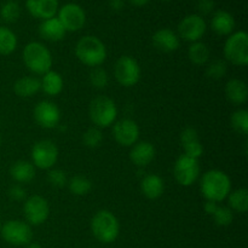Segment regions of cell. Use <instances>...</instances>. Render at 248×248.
I'll return each instance as SVG.
<instances>
[{"label":"cell","instance_id":"cell-39","mask_svg":"<svg viewBox=\"0 0 248 248\" xmlns=\"http://www.w3.org/2000/svg\"><path fill=\"white\" fill-rule=\"evenodd\" d=\"M196 7H198L200 14L208 15L213 11V9H215V1H213V0H198Z\"/></svg>","mask_w":248,"mask_h":248},{"label":"cell","instance_id":"cell-43","mask_svg":"<svg viewBox=\"0 0 248 248\" xmlns=\"http://www.w3.org/2000/svg\"><path fill=\"white\" fill-rule=\"evenodd\" d=\"M26 248H43V247H41L38 242H29V244L26 246Z\"/></svg>","mask_w":248,"mask_h":248},{"label":"cell","instance_id":"cell-14","mask_svg":"<svg viewBox=\"0 0 248 248\" xmlns=\"http://www.w3.org/2000/svg\"><path fill=\"white\" fill-rule=\"evenodd\" d=\"M35 123L40 127L52 130L57 127L61 121V110L53 102L41 101L35 106L33 110Z\"/></svg>","mask_w":248,"mask_h":248},{"label":"cell","instance_id":"cell-16","mask_svg":"<svg viewBox=\"0 0 248 248\" xmlns=\"http://www.w3.org/2000/svg\"><path fill=\"white\" fill-rule=\"evenodd\" d=\"M155 155L156 150L152 143L147 140H138L131 147L130 160L136 166L145 167L155 159Z\"/></svg>","mask_w":248,"mask_h":248},{"label":"cell","instance_id":"cell-41","mask_svg":"<svg viewBox=\"0 0 248 248\" xmlns=\"http://www.w3.org/2000/svg\"><path fill=\"white\" fill-rule=\"evenodd\" d=\"M109 6L115 11H120L124 7V0H109Z\"/></svg>","mask_w":248,"mask_h":248},{"label":"cell","instance_id":"cell-17","mask_svg":"<svg viewBox=\"0 0 248 248\" xmlns=\"http://www.w3.org/2000/svg\"><path fill=\"white\" fill-rule=\"evenodd\" d=\"M27 10L35 18L48 19L56 17L58 12V0H27Z\"/></svg>","mask_w":248,"mask_h":248},{"label":"cell","instance_id":"cell-40","mask_svg":"<svg viewBox=\"0 0 248 248\" xmlns=\"http://www.w3.org/2000/svg\"><path fill=\"white\" fill-rule=\"evenodd\" d=\"M218 207V203L217 202H213V201H206L205 206H203V210H205L206 215L208 216H212L213 213L216 212Z\"/></svg>","mask_w":248,"mask_h":248},{"label":"cell","instance_id":"cell-47","mask_svg":"<svg viewBox=\"0 0 248 248\" xmlns=\"http://www.w3.org/2000/svg\"><path fill=\"white\" fill-rule=\"evenodd\" d=\"M14 1H15V0H14Z\"/></svg>","mask_w":248,"mask_h":248},{"label":"cell","instance_id":"cell-2","mask_svg":"<svg viewBox=\"0 0 248 248\" xmlns=\"http://www.w3.org/2000/svg\"><path fill=\"white\" fill-rule=\"evenodd\" d=\"M107 47L103 41L93 35H85L75 46V56L87 67H101L107 60Z\"/></svg>","mask_w":248,"mask_h":248},{"label":"cell","instance_id":"cell-35","mask_svg":"<svg viewBox=\"0 0 248 248\" xmlns=\"http://www.w3.org/2000/svg\"><path fill=\"white\" fill-rule=\"evenodd\" d=\"M82 142L86 145L87 148H98L99 145L103 142V133H102L101 128L96 127H90L82 135Z\"/></svg>","mask_w":248,"mask_h":248},{"label":"cell","instance_id":"cell-3","mask_svg":"<svg viewBox=\"0 0 248 248\" xmlns=\"http://www.w3.org/2000/svg\"><path fill=\"white\" fill-rule=\"evenodd\" d=\"M22 58L26 67L36 75H44L52 67V55L43 43L31 41L27 44L22 52Z\"/></svg>","mask_w":248,"mask_h":248},{"label":"cell","instance_id":"cell-22","mask_svg":"<svg viewBox=\"0 0 248 248\" xmlns=\"http://www.w3.org/2000/svg\"><path fill=\"white\" fill-rule=\"evenodd\" d=\"M225 97L235 106L245 104L248 99V87L246 82L240 79H232L225 85Z\"/></svg>","mask_w":248,"mask_h":248},{"label":"cell","instance_id":"cell-7","mask_svg":"<svg viewBox=\"0 0 248 248\" xmlns=\"http://www.w3.org/2000/svg\"><path fill=\"white\" fill-rule=\"evenodd\" d=\"M0 234L4 241L12 246H27L33 240V230L27 222L11 219L0 228Z\"/></svg>","mask_w":248,"mask_h":248},{"label":"cell","instance_id":"cell-18","mask_svg":"<svg viewBox=\"0 0 248 248\" xmlns=\"http://www.w3.org/2000/svg\"><path fill=\"white\" fill-rule=\"evenodd\" d=\"M152 41L154 47L162 52H173L179 47V44H181L178 34L169 28H162L155 31Z\"/></svg>","mask_w":248,"mask_h":248},{"label":"cell","instance_id":"cell-46","mask_svg":"<svg viewBox=\"0 0 248 248\" xmlns=\"http://www.w3.org/2000/svg\"><path fill=\"white\" fill-rule=\"evenodd\" d=\"M0 228H1V222H0Z\"/></svg>","mask_w":248,"mask_h":248},{"label":"cell","instance_id":"cell-27","mask_svg":"<svg viewBox=\"0 0 248 248\" xmlns=\"http://www.w3.org/2000/svg\"><path fill=\"white\" fill-rule=\"evenodd\" d=\"M211 51L208 46L202 41H196L191 43L188 48V57L191 63L196 65H203L210 61Z\"/></svg>","mask_w":248,"mask_h":248},{"label":"cell","instance_id":"cell-5","mask_svg":"<svg viewBox=\"0 0 248 248\" xmlns=\"http://www.w3.org/2000/svg\"><path fill=\"white\" fill-rule=\"evenodd\" d=\"M89 115L96 127L107 128L115 123L118 118V107L109 97L98 96L90 103Z\"/></svg>","mask_w":248,"mask_h":248},{"label":"cell","instance_id":"cell-24","mask_svg":"<svg viewBox=\"0 0 248 248\" xmlns=\"http://www.w3.org/2000/svg\"><path fill=\"white\" fill-rule=\"evenodd\" d=\"M10 176L17 183H31L35 177V167L31 162L18 160L10 167Z\"/></svg>","mask_w":248,"mask_h":248},{"label":"cell","instance_id":"cell-19","mask_svg":"<svg viewBox=\"0 0 248 248\" xmlns=\"http://www.w3.org/2000/svg\"><path fill=\"white\" fill-rule=\"evenodd\" d=\"M181 143L182 148L184 150V155L186 156L198 159L202 156L203 147L199 138V133L195 128L186 127L184 128L183 132L181 133Z\"/></svg>","mask_w":248,"mask_h":248},{"label":"cell","instance_id":"cell-29","mask_svg":"<svg viewBox=\"0 0 248 248\" xmlns=\"http://www.w3.org/2000/svg\"><path fill=\"white\" fill-rule=\"evenodd\" d=\"M17 47V36L10 28L0 26V55H11Z\"/></svg>","mask_w":248,"mask_h":248},{"label":"cell","instance_id":"cell-42","mask_svg":"<svg viewBox=\"0 0 248 248\" xmlns=\"http://www.w3.org/2000/svg\"><path fill=\"white\" fill-rule=\"evenodd\" d=\"M130 2L137 7H142V6H145V5L149 2V0H130Z\"/></svg>","mask_w":248,"mask_h":248},{"label":"cell","instance_id":"cell-13","mask_svg":"<svg viewBox=\"0 0 248 248\" xmlns=\"http://www.w3.org/2000/svg\"><path fill=\"white\" fill-rule=\"evenodd\" d=\"M206 28L207 24L202 16L198 14L189 15L184 17L178 24V36L189 43H196L205 35Z\"/></svg>","mask_w":248,"mask_h":248},{"label":"cell","instance_id":"cell-23","mask_svg":"<svg viewBox=\"0 0 248 248\" xmlns=\"http://www.w3.org/2000/svg\"><path fill=\"white\" fill-rule=\"evenodd\" d=\"M140 191L149 200H156L164 194V179L157 174H147L140 182Z\"/></svg>","mask_w":248,"mask_h":248},{"label":"cell","instance_id":"cell-32","mask_svg":"<svg viewBox=\"0 0 248 248\" xmlns=\"http://www.w3.org/2000/svg\"><path fill=\"white\" fill-rule=\"evenodd\" d=\"M230 123H232V128L236 132L241 133V135H247L248 133V111L246 109H239V110L234 111L230 118Z\"/></svg>","mask_w":248,"mask_h":248},{"label":"cell","instance_id":"cell-31","mask_svg":"<svg viewBox=\"0 0 248 248\" xmlns=\"http://www.w3.org/2000/svg\"><path fill=\"white\" fill-rule=\"evenodd\" d=\"M21 16V7L14 0L5 2L0 9V17L6 23H14Z\"/></svg>","mask_w":248,"mask_h":248},{"label":"cell","instance_id":"cell-25","mask_svg":"<svg viewBox=\"0 0 248 248\" xmlns=\"http://www.w3.org/2000/svg\"><path fill=\"white\" fill-rule=\"evenodd\" d=\"M40 86L47 96H57L63 91V86H64V80H63L62 75L55 70H48L47 73L43 75L40 80Z\"/></svg>","mask_w":248,"mask_h":248},{"label":"cell","instance_id":"cell-44","mask_svg":"<svg viewBox=\"0 0 248 248\" xmlns=\"http://www.w3.org/2000/svg\"><path fill=\"white\" fill-rule=\"evenodd\" d=\"M0 144H1V136H0Z\"/></svg>","mask_w":248,"mask_h":248},{"label":"cell","instance_id":"cell-10","mask_svg":"<svg viewBox=\"0 0 248 248\" xmlns=\"http://www.w3.org/2000/svg\"><path fill=\"white\" fill-rule=\"evenodd\" d=\"M174 179L182 186H190L200 177V164L198 159L182 154L174 162Z\"/></svg>","mask_w":248,"mask_h":248},{"label":"cell","instance_id":"cell-11","mask_svg":"<svg viewBox=\"0 0 248 248\" xmlns=\"http://www.w3.org/2000/svg\"><path fill=\"white\" fill-rule=\"evenodd\" d=\"M23 215L29 225H41L50 216V205L40 195H31L23 202Z\"/></svg>","mask_w":248,"mask_h":248},{"label":"cell","instance_id":"cell-26","mask_svg":"<svg viewBox=\"0 0 248 248\" xmlns=\"http://www.w3.org/2000/svg\"><path fill=\"white\" fill-rule=\"evenodd\" d=\"M40 79L35 77L19 78L14 85V91L21 98L33 97L36 92L40 91Z\"/></svg>","mask_w":248,"mask_h":248},{"label":"cell","instance_id":"cell-8","mask_svg":"<svg viewBox=\"0 0 248 248\" xmlns=\"http://www.w3.org/2000/svg\"><path fill=\"white\" fill-rule=\"evenodd\" d=\"M31 164L40 170H51L58 160V148L52 140H41L31 148Z\"/></svg>","mask_w":248,"mask_h":248},{"label":"cell","instance_id":"cell-20","mask_svg":"<svg viewBox=\"0 0 248 248\" xmlns=\"http://www.w3.org/2000/svg\"><path fill=\"white\" fill-rule=\"evenodd\" d=\"M65 29L60 22L57 17H52V18L44 19L39 26V34L41 38L46 41H51V43H57L64 39L65 36Z\"/></svg>","mask_w":248,"mask_h":248},{"label":"cell","instance_id":"cell-38","mask_svg":"<svg viewBox=\"0 0 248 248\" xmlns=\"http://www.w3.org/2000/svg\"><path fill=\"white\" fill-rule=\"evenodd\" d=\"M9 196L14 201H24L27 199V191L19 184H14L9 189Z\"/></svg>","mask_w":248,"mask_h":248},{"label":"cell","instance_id":"cell-1","mask_svg":"<svg viewBox=\"0 0 248 248\" xmlns=\"http://www.w3.org/2000/svg\"><path fill=\"white\" fill-rule=\"evenodd\" d=\"M200 189L206 201L222 202L232 191V179L220 170H210L201 177Z\"/></svg>","mask_w":248,"mask_h":248},{"label":"cell","instance_id":"cell-21","mask_svg":"<svg viewBox=\"0 0 248 248\" xmlns=\"http://www.w3.org/2000/svg\"><path fill=\"white\" fill-rule=\"evenodd\" d=\"M211 28L218 35L229 36L235 29L234 16L225 10H218L211 19Z\"/></svg>","mask_w":248,"mask_h":248},{"label":"cell","instance_id":"cell-33","mask_svg":"<svg viewBox=\"0 0 248 248\" xmlns=\"http://www.w3.org/2000/svg\"><path fill=\"white\" fill-rule=\"evenodd\" d=\"M90 84L97 90H103L108 86L109 77L106 69L102 67H94L90 72Z\"/></svg>","mask_w":248,"mask_h":248},{"label":"cell","instance_id":"cell-45","mask_svg":"<svg viewBox=\"0 0 248 248\" xmlns=\"http://www.w3.org/2000/svg\"><path fill=\"white\" fill-rule=\"evenodd\" d=\"M162 1H169V0H162Z\"/></svg>","mask_w":248,"mask_h":248},{"label":"cell","instance_id":"cell-28","mask_svg":"<svg viewBox=\"0 0 248 248\" xmlns=\"http://www.w3.org/2000/svg\"><path fill=\"white\" fill-rule=\"evenodd\" d=\"M228 207L232 211L245 213L248 210V190L246 188H240L230 191L228 195Z\"/></svg>","mask_w":248,"mask_h":248},{"label":"cell","instance_id":"cell-6","mask_svg":"<svg viewBox=\"0 0 248 248\" xmlns=\"http://www.w3.org/2000/svg\"><path fill=\"white\" fill-rule=\"evenodd\" d=\"M225 61L237 67H246L248 64V34L245 31L232 33L225 40Z\"/></svg>","mask_w":248,"mask_h":248},{"label":"cell","instance_id":"cell-9","mask_svg":"<svg viewBox=\"0 0 248 248\" xmlns=\"http://www.w3.org/2000/svg\"><path fill=\"white\" fill-rule=\"evenodd\" d=\"M114 77L124 87H132L140 79V67L131 56H121L114 67Z\"/></svg>","mask_w":248,"mask_h":248},{"label":"cell","instance_id":"cell-4","mask_svg":"<svg viewBox=\"0 0 248 248\" xmlns=\"http://www.w3.org/2000/svg\"><path fill=\"white\" fill-rule=\"evenodd\" d=\"M91 232L102 244H111L120 234V223L110 211H98L91 220Z\"/></svg>","mask_w":248,"mask_h":248},{"label":"cell","instance_id":"cell-36","mask_svg":"<svg viewBox=\"0 0 248 248\" xmlns=\"http://www.w3.org/2000/svg\"><path fill=\"white\" fill-rule=\"evenodd\" d=\"M212 217L216 224L219 227H228L234 222V212L228 206H218Z\"/></svg>","mask_w":248,"mask_h":248},{"label":"cell","instance_id":"cell-34","mask_svg":"<svg viewBox=\"0 0 248 248\" xmlns=\"http://www.w3.org/2000/svg\"><path fill=\"white\" fill-rule=\"evenodd\" d=\"M228 72V63L224 60H215L206 68V75L212 80H219Z\"/></svg>","mask_w":248,"mask_h":248},{"label":"cell","instance_id":"cell-12","mask_svg":"<svg viewBox=\"0 0 248 248\" xmlns=\"http://www.w3.org/2000/svg\"><path fill=\"white\" fill-rule=\"evenodd\" d=\"M57 18L64 27L65 31H78L86 23V14L80 5L68 2L58 9Z\"/></svg>","mask_w":248,"mask_h":248},{"label":"cell","instance_id":"cell-37","mask_svg":"<svg viewBox=\"0 0 248 248\" xmlns=\"http://www.w3.org/2000/svg\"><path fill=\"white\" fill-rule=\"evenodd\" d=\"M47 181L55 188H63V186H67L68 179L67 174L63 170L61 169H51L48 170L47 173Z\"/></svg>","mask_w":248,"mask_h":248},{"label":"cell","instance_id":"cell-30","mask_svg":"<svg viewBox=\"0 0 248 248\" xmlns=\"http://www.w3.org/2000/svg\"><path fill=\"white\" fill-rule=\"evenodd\" d=\"M67 184L70 193L77 196L87 195L92 189V182L84 176H74Z\"/></svg>","mask_w":248,"mask_h":248},{"label":"cell","instance_id":"cell-15","mask_svg":"<svg viewBox=\"0 0 248 248\" xmlns=\"http://www.w3.org/2000/svg\"><path fill=\"white\" fill-rule=\"evenodd\" d=\"M113 136L123 147H132L140 140V126L132 119H123L113 124Z\"/></svg>","mask_w":248,"mask_h":248}]
</instances>
